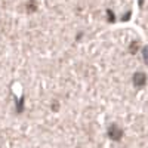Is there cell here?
<instances>
[{
    "instance_id": "1",
    "label": "cell",
    "mask_w": 148,
    "mask_h": 148,
    "mask_svg": "<svg viewBox=\"0 0 148 148\" xmlns=\"http://www.w3.org/2000/svg\"><path fill=\"white\" fill-rule=\"evenodd\" d=\"M108 133H110V138H111V139H117V141H119V139L121 138V130H120L117 126H113V127L110 129Z\"/></svg>"
},
{
    "instance_id": "2",
    "label": "cell",
    "mask_w": 148,
    "mask_h": 148,
    "mask_svg": "<svg viewBox=\"0 0 148 148\" xmlns=\"http://www.w3.org/2000/svg\"><path fill=\"white\" fill-rule=\"evenodd\" d=\"M135 84L136 86H144L145 84V74L138 73L136 76H135Z\"/></svg>"
}]
</instances>
